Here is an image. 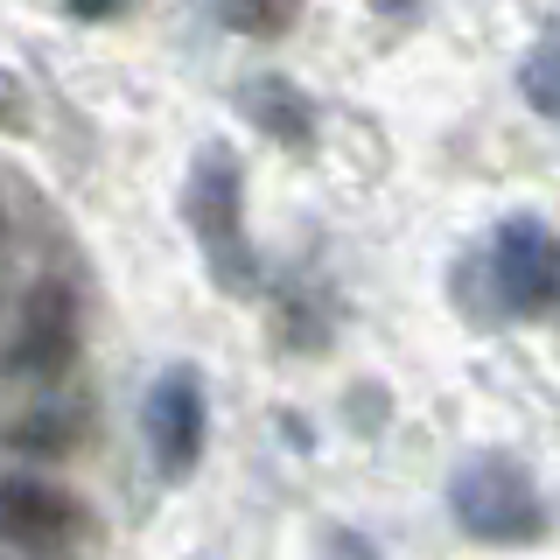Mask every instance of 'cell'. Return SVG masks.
<instances>
[{
    "instance_id": "cell-12",
    "label": "cell",
    "mask_w": 560,
    "mask_h": 560,
    "mask_svg": "<svg viewBox=\"0 0 560 560\" xmlns=\"http://www.w3.org/2000/svg\"><path fill=\"white\" fill-rule=\"evenodd\" d=\"M70 14H78V22H113L119 8H127V0H63Z\"/></svg>"
},
{
    "instance_id": "cell-4",
    "label": "cell",
    "mask_w": 560,
    "mask_h": 560,
    "mask_svg": "<svg viewBox=\"0 0 560 560\" xmlns=\"http://www.w3.org/2000/svg\"><path fill=\"white\" fill-rule=\"evenodd\" d=\"M0 364H8L14 378H63L70 364H78V294L63 288V280H35L22 294V308H14V329L8 343H0Z\"/></svg>"
},
{
    "instance_id": "cell-6",
    "label": "cell",
    "mask_w": 560,
    "mask_h": 560,
    "mask_svg": "<svg viewBox=\"0 0 560 560\" xmlns=\"http://www.w3.org/2000/svg\"><path fill=\"white\" fill-rule=\"evenodd\" d=\"M0 539L28 560H49L84 539V504L49 477H0Z\"/></svg>"
},
{
    "instance_id": "cell-10",
    "label": "cell",
    "mask_w": 560,
    "mask_h": 560,
    "mask_svg": "<svg viewBox=\"0 0 560 560\" xmlns=\"http://www.w3.org/2000/svg\"><path fill=\"white\" fill-rule=\"evenodd\" d=\"M218 22L232 35H253V43H280L302 22V0H218Z\"/></svg>"
},
{
    "instance_id": "cell-3",
    "label": "cell",
    "mask_w": 560,
    "mask_h": 560,
    "mask_svg": "<svg viewBox=\"0 0 560 560\" xmlns=\"http://www.w3.org/2000/svg\"><path fill=\"white\" fill-rule=\"evenodd\" d=\"M490 288H498L504 315H547L560 308V232L533 210H512V218L490 232Z\"/></svg>"
},
{
    "instance_id": "cell-13",
    "label": "cell",
    "mask_w": 560,
    "mask_h": 560,
    "mask_svg": "<svg viewBox=\"0 0 560 560\" xmlns=\"http://www.w3.org/2000/svg\"><path fill=\"white\" fill-rule=\"evenodd\" d=\"M0 245H8V197H0Z\"/></svg>"
},
{
    "instance_id": "cell-7",
    "label": "cell",
    "mask_w": 560,
    "mask_h": 560,
    "mask_svg": "<svg viewBox=\"0 0 560 560\" xmlns=\"http://www.w3.org/2000/svg\"><path fill=\"white\" fill-rule=\"evenodd\" d=\"M245 105H253V113H259V127H267L273 140H288V148H308V140H315V113H308V105L294 98L280 78H267V84H245Z\"/></svg>"
},
{
    "instance_id": "cell-9",
    "label": "cell",
    "mask_w": 560,
    "mask_h": 560,
    "mask_svg": "<svg viewBox=\"0 0 560 560\" xmlns=\"http://www.w3.org/2000/svg\"><path fill=\"white\" fill-rule=\"evenodd\" d=\"M518 92H525V105H533L539 119H560V22L539 35L533 49H525V63H518Z\"/></svg>"
},
{
    "instance_id": "cell-8",
    "label": "cell",
    "mask_w": 560,
    "mask_h": 560,
    "mask_svg": "<svg viewBox=\"0 0 560 560\" xmlns=\"http://www.w3.org/2000/svg\"><path fill=\"white\" fill-rule=\"evenodd\" d=\"M78 428H84V413L70 407V399H49V407H35V413L14 420L8 442H14V448H28V455H63L70 442H78Z\"/></svg>"
},
{
    "instance_id": "cell-1",
    "label": "cell",
    "mask_w": 560,
    "mask_h": 560,
    "mask_svg": "<svg viewBox=\"0 0 560 560\" xmlns=\"http://www.w3.org/2000/svg\"><path fill=\"white\" fill-rule=\"evenodd\" d=\"M183 218L203 245V267L218 273L224 294H253L259 288V259H253V238H245V175H238V154L224 140L189 162V189H183Z\"/></svg>"
},
{
    "instance_id": "cell-11",
    "label": "cell",
    "mask_w": 560,
    "mask_h": 560,
    "mask_svg": "<svg viewBox=\"0 0 560 560\" xmlns=\"http://www.w3.org/2000/svg\"><path fill=\"white\" fill-rule=\"evenodd\" d=\"M22 127H28V92H22V78L0 63V133H22Z\"/></svg>"
},
{
    "instance_id": "cell-2",
    "label": "cell",
    "mask_w": 560,
    "mask_h": 560,
    "mask_svg": "<svg viewBox=\"0 0 560 560\" xmlns=\"http://www.w3.org/2000/svg\"><path fill=\"white\" fill-rule=\"evenodd\" d=\"M448 512L469 539H483V547H533V539L547 533V504H539L525 463L504 455V448L463 455V469L448 477Z\"/></svg>"
},
{
    "instance_id": "cell-14",
    "label": "cell",
    "mask_w": 560,
    "mask_h": 560,
    "mask_svg": "<svg viewBox=\"0 0 560 560\" xmlns=\"http://www.w3.org/2000/svg\"><path fill=\"white\" fill-rule=\"evenodd\" d=\"M8 560H14V553H8ZM22 560H28V553H22Z\"/></svg>"
},
{
    "instance_id": "cell-5",
    "label": "cell",
    "mask_w": 560,
    "mask_h": 560,
    "mask_svg": "<svg viewBox=\"0 0 560 560\" xmlns=\"http://www.w3.org/2000/svg\"><path fill=\"white\" fill-rule=\"evenodd\" d=\"M140 428H148V455L168 483H183L189 469L203 463V434H210V413H203V378L189 364H168L162 378L148 385V407H140Z\"/></svg>"
}]
</instances>
